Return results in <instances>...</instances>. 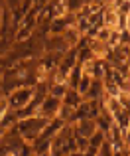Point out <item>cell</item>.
Wrapping results in <instances>:
<instances>
[{"instance_id": "1", "label": "cell", "mask_w": 130, "mask_h": 156, "mask_svg": "<svg viewBox=\"0 0 130 156\" xmlns=\"http://www.w3.org/2000/svg\"><path fill=\"white\" fill-rule=\"evenodd\" d=\"M30 97H32V89H22V91H18V93L12 95L10 103L16 105V107H22V105H26L28 101H30Z\"/></svg>"}, {"instance_id": "2", "label": "cell", "mask_w": 130, "mask_h": 156, "mask_svg": "<svg viewBox=\"0 0 130 156\" xmlns=\"http://www.w3.org/2000/svg\"><path fill=\"white\" fill-rule=\"evenodd\" d=\"M0 14H2V10H0ZM0 18H2V16H0Z\"/></svg>"}]
</instances>
